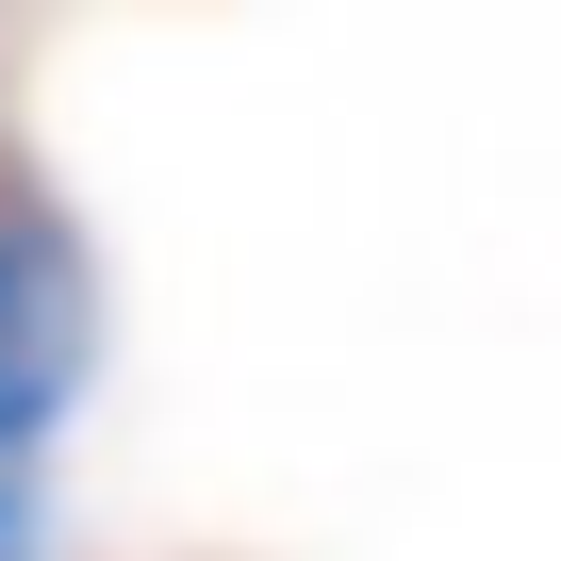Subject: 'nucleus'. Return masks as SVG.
<instances>
[{
    "label": "nucleus",
    "mask_w": 561,
    "mask_h": 561,
    "mask_svg": "<svg viewBox=\"0 0 561 561\" xmlns=\"http://www.w3.org/2000/svg\"><path fill=\"white\" fill-rule=\"evenodd\" d=\"M0 561H34V495H18V462H0Z\"/></svg>",
    "instance_id": "nucleus-2"
},
{
    "label": "nucleus",
    "mask_w": 561,
    "mask_h": 561,
    "mask_svg": "<svg viewBox=\"0 0 561 561\" xmlns=\"http://www.w3.org/2000/svg\"><path fill=\"white\" fill-rule=\"evenodd\" d=\"M100 380V264L50 182H0V462H34Z\"/></svg>",
    "instance_id": "nucleus-1"
}]
</instances>
